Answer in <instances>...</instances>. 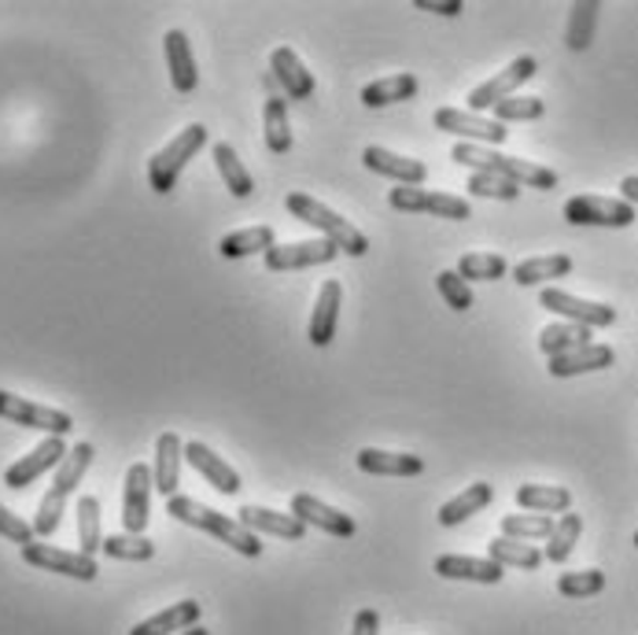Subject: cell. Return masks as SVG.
Instances as JSON below:
<instances>
[{"label": "cell", "mask_w": 638, "mask_h": 635, "mask_svg": "<svg viewBox=\"0 0 638 635\" xmlns=\"http://www.w3.org/2000/svg\"><path fill=\"white\" fill-rule=\"evenodd\" d=\"M450 159L461 167H472V175H498V178L520 185V189H525V185L528 189H558V170L528 163V159H517V156H502L484 145L458 141L450 148Z\"/></svg>", "instance_id": "1"}, {"label": "cell", "mask_w": 638, "mask_h": 635, "mask_svg": "<svg viewBox=\"0 0 638 635\" xmlns=\"http://www.w3.org/2000/svg\"><path fill=\"white\" fill-rule=\"evenodd\" d=\"M167 514L173 517V522L192 525L207 536L222 539L226 547H233L237 554H243V558H259V554H262V539L259 536L248 533V528H243L240 522H233V517H226V514L211 510V506L189 499V495H173V499H167Z\"/></svg>", "instance_id": "2"}, {"label": "cell", "mask_w": 638, "mask_h": 635, "mask_svg": "<svg viewBox=\"0 0 638 635\" xmlns=\"http://www.w3.org/2000/svg\"><path fill=\"white\" fill-rule=\"evenodd\" d=\"M285 207H288V215L299 218V222H307V226H315L318 234H325V240H332L336 248L347 251V256H366L369 251V237L362 234V229H355L347 218H340L336 211H329L325 204H318L315 196H307V192H288L285 196Z\"/></svg>", "instance_id": "3"}, {"label": "cell", "mask_w": 638, "mask_h": 635, "mask_svg": "<svg viewBox=\"0 0 638 635\" xmlns=\"http://www.w3.org/2000/svg\"><path fill=\"white\" fill-rule=\"evenodd\" d=\"M89 466H92V444L71 447V455H67L63 466L56 469V480H52L49 495H44L41 506H38V517H33V533H38V536H52L56 528H60V517L67 510V499L74 495V488L81 484V477H86Z\"/></svg>", "instance_id": "4"}, {"label": "cell", "mask_w": 638, "mask_h": 635, "mask_svg": "<svg viewBox=\"0 0 638 635\" xmlns=\"http://www.w3.org/2000/svg\"><path fill=\"white\" fill-rule=\"evenodd\" d=\"M203 145H207V126H200V122L185 126V130L173 137L162 152L152 156V163H148V185H152L156 192L167 196L173 185H178L185 163H189V159L200 152Z\"/></svg>", "instance_id": "5"}, {"label": "cell", "mask_w": 638, "mask_h": 635, "mask_svg": "<svg viewBox=\"0 0 638 635\" xmlns=\"http://www.w3.org/2000/svg\"><path fill=\"white\" fill-rule=\"evenodd\" d=\"M0 418L16 421L22 429H38L49 436H67L74 429V418L67 410L56 407H41V403H30L22 396H11V391H0Z\"/></svg>", "instance_id": "6"}, {"label": "cell", "mask_w": 638, "mask_h": 635, "mask_svg": "<svg viewBox=\"0 0 638 635\" xmlns=\"http://www.w3.org/2000/svg\"><path fill=\"white\" fill-rule=\"evenodd\" d=\"M388 204L402 215H436V218H450V222H466L472 215L469 200L461 196H447V192H425V189H410V185H399L391 189Z\"/></svg>", "instance_id": "7"}, {"label": "cell", "mask_w": 638, "mask_h": 635, "mask_svg": "<svg viewBox=\"0 0 638 635\" xmlns=\"http://www.w3.org/2000/svg\"><path fill=\"white\" fill-rule=\"evenodd\" d=\"M565 218L572 226H606L628 229L635 222V207L628 200H609V196H572L565 204Z\"/></svg>", "instance_id": "8"}, {"label": "cell", "mask_w": 638, "mask_h": 635, "mask_svg": "<svg viewBox=\"0 0 638 635\" xmlns=\"http://www.w3.org/2000/svg\"><path fill=\"white\" fill-rule=\"evenodd\" d=\"M539 304L547 310H554V315H561L565 321H572V326H587V329H606V326L617 321V310H612L609 304L579 299L572 292H561V288H542Z\"/></svg>", "instance_id": "9"}, {"label": "cell", "mask_w": 638, "mask_h": 635, "mask_svg": "<svg viewBox=\"0 0 638 635\" xmlns=\"http://www.w3.org/2000/svg\"><path fill=\"white\" fill-rule=\"evenodd\" d=\"M22 562L33 565V569H44V573H60V576H71V581H97V562L81 550H60L52 544H38L33 539L30 547H22Z\"/></svg>", "instance_id": "10"}, {"label": "cell", "mask_w": 638, "mask_h": 635, "mask_svg": "<svg viewBox=\"0 0 638 635\" xmlns=\"http://www.w3.org/2000/svg\"><path fill=\"white\" fill-rule=\"evenodd\" d=\"M156 473L144 462H133L126 469V492H122V528L130 536H144L148 528V506H152Z\"/></svg>", "instance_id": "11"}, {"label": "cell", "mask_w": 638, "mask_h": 635, "mask_svg": "<svg viewBox=\"0 0 638 635\" xmlns=\"http://www.w3.org/2000/svg\"><path fill=\"white\" fill-rule=\"evenodd\" d=\"M432 126L439 133H455V137H469V145H502L509 130L502 122L495 119H484V115H472V111H458V108H439L432 115Z\"/></svg>", "instance_id": "12"}, {"label": "cell", "mask_w": 638, "mask_h": 635, "mask_svg": "<svg viewBox=\"0 0 638 635\" xmlns=\"http://www.w3.org/2000/svg\"><path fill=\"white\" fill-rule=\"evenodd\" d=\"M536 71H539V63H536V56H517L514 63L506 67V71H498L491 82H484V86H477L469 92V108H472V115L477 111H487V108H495L498 100H509L514 92L528 82V78H536Z\"/></svg>", "instance_id": "13"}, {"label": "cell", "mask_w": 638, "mask_h": 635, "mask_svg": "<svg viewBox=\"0 0 638 635\" xmlns=\"http://www.w3.org/2000/svg\"><path fill=\"white\" fill-rule=\"evenodd\" d=\"M67 455H71V452H67L63 436H49V440H41L30 455H22L16 466L4 469V484H8V488H16V492L30 488V484L38 477H44L49 469H60Z\"/></svg>", "instance_id": "14"}, {"label": "cell", "mask_w": 638, "mask_h": 635, "mask_svg": "<svg viewBox=\"0 0 638 635\" xmlns=\"http://www.w3.org/2000/svg\"><path fill=\"white\" fill-rule=\"evenodd\" d=\"M340 256V248L332 240H299V245H273L266 251V270L281 274V270H303V267H325Z\"/></svg>", "instance_id": "15"}, {"label": "cell", "mask_w": 638, "mask_h": 635, "mask_svg": "<svg viewBox=\"0 0 638 635\" xmlns=\"http://www.w3.org/2000/svg\"><path fill=\"white\" fill-rule=\"evenodd\" d=\"M292 514L303 525H315V528H321V533H329L336 539H351L358 533V525H355L351 514H340L336 506L321 503V499H315V495H307V492L292 495Z\"/></svg>", "instance_id": "16"}, {"label": "cell", "mask_w": 638, "mask_h": 635, "mask_svg": "<svg viewBox=\"0 0 638 635\" xmlns=\"http://www.w3.org/2000/svg\"><path fill=\"white\" fill-rule=\"evenodd\" d=\"M237 522L255 536H277V539H288V544H299V539L307 536V525L299 522L296 514H277V510H266V506H240Z\"/></svg>", "instance_id": "17"}, {"label": "cell", "mask_w": 638, "mask_h": 635, "mask_svg": "<svg viewBox=\"0 0 638 635\" xmlns=\"http://www.w3.org/2000/svg\"><path fill=\"white\" fill-rule=\"evenodd\" d=\"M362 163L373 170V175L380 178H391L399 185H410V189H417L425 178H428V167L421 163V159H410V156H399V152H388V148L380 145H369L362 152Z\"/></svg>", "instance_id": "18"}, {"label": "cell", "mask_w": 638, "mask_h": 635, "mask_svg": "<svg viewBox=\"0 0 638 635\" xmlns=\"http://www.w3.org/2000/svg\"><path fill=\"white\" fill-rule=\"evenodd\" d=\"M185 458H189V466L200 473V477H207V484H215L222 495H237L240 492V473L229 466L222 455H215L207 444H200V440L185 444Z\"/></svg>", "instance_id": "19"}, {"label": "cell", "mask_w": 638, "mask_h": 635, "mask_svg": "<svg viewBox=\"0 0 638 635\" xmlns=\"http://www.w3.org/2000/svg\"><path fill=\"white\" fill-rule=\"evenodd\" d=\"M432 569L443 581H472V584H502L506 569L491 558H466V554H439Z\"/></svg>", "instance_id": "20"}, {"label": "cell", "mask_w": 638, "mask_h": 635, "mask_svg": "<svg viewBox=\"0 0 638 635\" xmlns=\"http://www.w3.org/2000/svg\"><path fill=\"white\" fill-rule=\"evenodd\" d=\"M270 71H273V78L281 82V89H285L292 100H310V97H315V89H318V86H315V75L307 71L303 60H299L292 49H273Z\"/></svg>", "instance_id": "21"}, {"label": "cell", "mask_w": 638, "mask_h": 635, "mask_svg": "<svg viewBox=\"0 0 638 635\" xmlns=\"http://www.w3.org/2000/svg\"><path fill=\"white\" fill-rule=\"evenodd\" d=\"M340 299H343V288L340 281H325L321 292H318V304H315V315H310V329L307 337L315 348H329L332 337H336V318H340Z\"/></svg>", "instance_id": "22"}, {"label": "cell", "mask_w": 638, "mask_h": 635, "mask_svg": "<svg viewBox=\"0 0 638 635\" xmlns=\"http://www.w3.org/2000/svg\"><path fill=\"white\" fill-rule=\"evenodd\" d=\"M181 458H185V444L178 440V433H162L156 440V492H162L167 499L178 495L181 484Z\"/></svg>", "instance_id": "23"}, {"label": "cell", "mask_w": 638, "mask_h": 635, "mask_svg": "<svg viewBox=\"0 0 638 635\" xmlns=\"http://www.w3.org/2000/svg\"><path fill=\"white\" fill-rule=\"evenodd\" d=\"M358 469L373 473V477H417V473H425V458L366 447V452H358Z\"/></svg>", "instance_id": "24"}, {"label": "cell", "mask_w": 638, "mask_h": 635, "mask_svg": "<svg viewBox=\"0 0 638 635\" xmlns=\"http://www.w3.org/2000/svg\"><path fill=\"white\" fill-rule=\"evenodd\" d=\"M162 49H167V67H170V82L178 92H192L200 75H196V56H192V44L185 38L181 30H170L162 38Z\"/></svg>", "instance_id": "25"}, {"label": "cell", "mask_w": 638, "mask_h": 635, "mask_svg": "<svg viewBox=\"0 0 638 635\" xmlns=\"http://www.w3.org/2000/svg\"><path fill=\"white\" fill-rule=\"evenodd\" d=\"M617 351L609 344H587L579 351H568L550 359V377H579V374H595V369H609Z\"/></svg>", "instance_id": "26"}, {"label": "cell", "mask_w": 638, "mask_h": 635, "mask_svg": "<svg viewBox=\"0 0 638 635\" xmlns=\"http://www.w3.org/2000/svg\"><path fill=\"white\" fill-rule=\"evenodd\" d=\"M196 625H200V603L185 598V603H173L170 609H162V614L133 625L130 635H173V632H189Z\"/></svg>", "instance_id": "27"}, {"label": "cell", "mask_w": 638, "mask_h": 635, "mask_svg": "<svg viewBox=\"0 0 638 635\" xmlns=\"http://www.w3.org/2000/svg\"><path fill=\"white\" fill-rule=\"evenodd\" d=\"M491 499H495V488H491V484H487V480L469 484V488L461 492V495H455V499H450V503L439 506V525H443V528H455V525H461V522H469L472 514L487 510V506H491Z\"/></svg>", "instance_id": "28"}, {"label": "cell", "mask_w": 638, "mask_h": 635, "mask_svg": "<svg viewBox=\"0 0 638 635\" xmlns=\"http://www.w3.org/2000/svg\"><path fill=\"white\" fill-rule=\"evenodd\" d=\"M517 506L528 514H565L572 506V492L558 488V484H520Z\"/></svg>", "instance_id": "29"}, {"label": "cell", "mask_w": 638, "mask_h": 635, "mask_svg": "<svg viewBox=\"0 0 638 635\" xmlns=\"http://www.w3.org/2000/svg\"><path fill=\"white\" fill-rule=\"evenodd\" d=\"M277 245V234L270 226H251V229H237V234H226L218 240V251L226 259H248V256H266Z\"/></svg>", "instance_id": "30"}, {"label": "cell", "mask_w": 638, "mask_h": 635, "mask_svg": "<svg viewBox=\"0 0 638 635\" xmlns=\"http://www.w3.org/2000/svg\"><path fill=\"white\" fill-rule=\"evenodd\" d=\"M590 344V329L587 326H572V321H554L539 333V351L547 355V359H558V355H568V351H579Z\"/></svg>", "instance_id": "31"}, {"label": "cell", "mask_w": 638, "mask_h": 635, "mask_svg": "<svg viewBox=\"0 0 638 635\" xmlns=\"http://www.w3.org/2000/svg\"><path fill=\"white\" fill-rule=\"evenodd\" d=\"M487 558L498 562L506 569V565H514V569H539L542 562H547V554L536 550L531 544H520V539H506V536H495L491 544H487Z\"/></svg>", "instance_id": "32"}, {"label": "cell", "mask_w": 638, "mask_h": 635, "mask_svg": "<svg viewBox=\"0 0 638 635\" xmlns=\"http://www.w3.org/2000/svg\"><path fill=\"white\" fill-rule=\"evenodd\" d=\"M413 97H417L413 75H391V78H380V82H369L362 89L366 108H385V103H399V100H413Z\"/></svg>", "instance_id": "33"}, {"label": "cell", "mask_w": 638, "mask_h": 635, "mask_svg": "<svg viewBox=\"0 0 638 635\" xmlns=\"http://www.w3.org/2000/svg\"><path fill=\"white\" fill-rule=\"evenodd\" d=\"M598 11H601V4H595V0H579V4H572V16H568V30H565V44L572 52L590 49L595 27H598Z\"/></svg>", "instance_id": "34"}, {"label": "cell", "mask_w": 638, "mask_h": 635, "mask_svg": "<svg viewBox=\"0 0 638 635\" xmlns=\"http://www.w3.org/2000/svg\"><path fill=\"white\" fill-rule=\"evenodd\" d=\"M215 167H218V175H222L226 189L233 192L237 200H248V196L255 192V181H251V175L243 170V163L237 159L233 145H226V141L215 145Z\"/></svg>", "instance_id": "35"}, {"label": "cell", "mask_w": 638, "mask_h": 635, "mask_svg": "<svg viewBox=\"0 0 638 635\" xmlns=\"http://www.w3.org/2000/svg\"><path fill=\"white\" fill-rule=\"evenodd\" d=\"M262 133L273 156H285L292 148V126H288V108L281 97H270L262 108Z\"/></svg>", "instance_id": "36"}, {"label": "cell", "mask_w": 638, "mask_h": 635, "mask_svg": "<svg viewBox=\"0 0 638 635\" xmlns=\"http://www.w3.org/2000/svg\"><path fill=\"white\" fill-rule=\"evenodd\" d=\"M568 274H572V259H568V256H539V259L517 262V267H514V281L531 288V285L550 281V277H568Z\"/></svg>", "instance_id": "37"}, {"label": "cell", "mask_w": 638, "mask_h": 635, "mask_svg": "<svg viewBox=\"0 0 638 635\" xmlns=\"http://www.w3.org/2000/svg\"><path fill=\"white\" fill-rule=\"evenodd\" d=\"M558 522H554L550 514H509L502 517V536L506 539H520V544H528V539H550Z\"/></svg>", "instance_id": "38"}, {"label": "cell", "mask_w": 638, "mask_h": 635, "mask_svg": "<svg viewBox=\"0 0 638 635\" xmlns=\"http://www.w3.org/2000/svg\"><path fill=\"white\" fill-rule=\"evenodd\" d=\"M78 544L81 554H97L103 550V533H100V499L97 495H81L78 499Z\"/></svg>", "instance_id": "39"}, {"label": "cell", "mask_w": 638, "mask_h": 635, "mask_svg": "<svg viewBox=\"0 0 638 635\" xmlns=\"http://www.w3.org/2000/svg\"><path fill=\"white\" fill-rule=\"evenodd\" d=\"M579 533H584V517L579 514H565L561 522H558V528H554V536L547 539V562H554V565H561V562H568V554L576 550V544H579Z\"/></svg>", "instance_id": "40"}, {"label": "cell", "mask_w": 638, "mask_h": 635, "mask_svg": "<svg viewBox=\"0 0 638 635\" xmlns=\"http://www.w3.org/2000/svg\"><path fill=\"white\" fill-rule=\"evenodd\" d=\"M506 259L491 256V251H472V256L458 259V274L466 281H498V277H506Z\"/></svg>", "instance_id": "41"}, {"label": "cell", "mask_w": 638, "mask_h": 635, "mask_svg": "<svg viewBox=\"0 0 638 635\" xmlns=\"http://www.w3.org/2000/svg\"><path fill=\"white\" fill-rule=\"evenodd\" d=\"M495 122H531V119H542L547 115V103L539 97H509V100H498L495 103Z\"/></svg>", "instance_id": "42"}, {"label": "cell", "mask_w": 638, "mask_h": 635, "mask_svg": "<svg viewBox=\"0 0 638 635\" xmlns=\"http://www.w3.org/2000/svg\"><path fill=\"white\" fill-rule=\"evenodd\" d=\"M103 554L108 558H119V562H148L156 554V544L144 536H108L103 539Z\"/></svg>", "instance_id": "43"}, {"label": "cell", "mask_w": 638, "mask_h": 635, "mask_svg": "<svg viewBox=\"0 0 638 635\" xmlns=\"http://www.w3.org/2000/svg\"><path fill=\"white\" fill-rule=\"evenodd\" d=\"M558 592L565 598H590L598 592H606V573L601 569H579V573H561Z\"/></svg>", "instance_id": "44"}, {"label": "cell", "mask_w": 638, "mask_h": 635, "mask_svg": "<svg viewBox=\"0 0 638 635\" xmlns=\"http://www.w3.org/2000/svg\"><path fill=\"white\" fill-rule=\"evenodd\" d=\"M469 196H484V200H517L520 185L498 178V175H469Z\"/></svg>", "instance_id": "45"}, {"label": "cell", "mask_w": 638, "mask_h": 635, "mask_svg": "<svg viewBox=\"0 0 638 635\" xmlns=\"http://www.w3.org/2000/svg\"><path fill=\"white\" fill-rule=\"evenodd\" d=\"M436 288H439V296L447 299V307L450 310H469L472 307V292H469V281L461 277L458 270H443L436 277Z\"/></svg>", "instance_id": "46"}, {"label": "cell", "mask_w": 638, "mask_h": 635, "mask_svg": "<svg viewBox=\"0 0 638 635\" xmlns=\"http://www.w3.org/2000/svg\"><path fill=\"white\" fill-rule=\"evenodd\" d=\"M0 536L11 539V544H19V547H30L38 533H33V525L22 522L19 514H11L8 506H0Z\"/></svg>", "instance_id": "47"}, {"label": "cell", "mask_w": 638, "mask_h": 635, "mask_svg": "<svg viewBox=\"0 0 638 635\" xmlns=\"http://www.w3.org/2000/svg\"><path fill=\"white\" fill-rule=\"evenodd\" d=\"M421 11H436V16H461L466 11V4L461 0H413Z\"/></svg>", "instance_id": "48"}, {"label": "cell", "mask_w": 638, "mask_h": 635, "mask_svg": "<svg viewBox=\"0 0 638 635\" xmlns=\"http://www.w3.org/2000/svg\"><path fill=\"white\" fill-rule=\"evenodd\" d=\"M380 632V614L377 609H358V617H355V628H351V635H377Z\"/></svg>", "instance_id": "49"}, {"label": "cell", "mask_w": 638, "mask_h": 635, "mask_svg": "<svg viewBox=\"0 0 638 635\" xmlns=\"http://www.w3.org/2000/svg\"><path fill=\"white\" fill-rule=\"evenodd\" d=\"M620 192H624V200H628L631 207L638 204V175H628L620 181Z\"/></svg>", "instance_id": "50"}, {"label": "cell", "mask_w": 638, "mask_h": 635, "mask_svg": "<svg viewBox=\"0 0 638 635\" xmlns=\"http://www.w3.org/2000/svg\"><path fill=\"white\" fill-rule=\"evenodd\" d=\"M178 635H211V632H207V628H200V625H196V628H189V632H178Z\"/></svg>", "instance_id": "51"}, {"label": "cell", "mask_w": 638, "mask_h": 635, "mask_svg": "<svg viewBox=\"0 0 638 635\" xmlns=\"http://www.w3.org/2000/svg\"><path fill=\"white\" fill-rule=\"evenodd\" d=\"M635 547H638V533H635Z\"/></svg>", "instance_id": "52"}]
</instances>
